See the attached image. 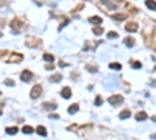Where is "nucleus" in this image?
Here are the masks:
<instances>
[{
    "mask_svg": "<svg viewBox=\"0 0 156 140\" xmlns=\"http://www.w3.org/2000/svg\"><path fill=\"white\" fill-rule=\"evenodd\" d=\"M102 103H103L102 97H97V98H95V106H102Z\"/></svg>",
    "mask_w": 156,
    "mask_h": 140,
    "instance_id": "b1692460",
    "label": "nucleus"
},
{
    "mask_svg": "<svg viewBox=\"0 0 156 140\" xmlns=\"http://www.w3.org/2000/svg\"><path fill=\"white\" fill-rule=\"evenodd\" d=\"M152 137H153V139H156V134H153V136H152Z\"/></svg>",
    "mask_w": 156,
    "mask_h": 140,
    "instance_id": "cd10ccee",
    "label": "nucleus"
},
{
    "mask_svg": "<svg viewBox=\"0 0 156 140\" xmlns=\"http://www.w3.org/2000/svg\"><path fill=\"white\" fill-rule=\"evenodd\" d=\"M44 59H45L47 62H53V61H55L53 54H50V53H45V54H44Z\"/></svg>",
    "mask_w": 156,
    "mask_h": 140,
    "instance_id": "6ab92c4d",
    "label": "nucleus"
},
{
    "mask_svg": "<svg viewBox=\"0 0 156 140\" xmlns=\"http://www.w3.org/2000/svg\"><path fill=\"white\" fill-rule=\"evenodd\" d=\"M125 45L126 47H133L134 45V39L133 37H125Z\"/></svg>",
    "mask_w": 156,
    "mask_h": 140,
    "instance_id": "f3484780",
    "label": "nucleus"
},
{
    "mask_svg": "<svg viewBox=\"0 0 156 140\" xmlns=\"http://www.w3.org/2000/svg\"><path fill=\"white\" fill-rule=\"evenodd\" d=\"M41 93H42V87H41L39 84H36L35 87L31 89V92H30V97H31L33 100H36V98H39Z\"/></svg>",
    "mask_w": 156,
    "mask_h": 140,
    "instance_id": "f257e3e1",
    "label": "nucleus"
},
{
    "mask_svg": "<svg viewBox=\"0 0 156 140\" xmlns=\"http://www.w3.org/2000/svg\"><path fill=\"white\" fill-rule=\"evenodd\" d=\"M125 17H126L125 14H120V16L119 14H114V19H117V20H122V19H125Z\"/></svg>",
    "mask_w": 156,
    "mask_h": 140,
    "instance_id": "393cba45",
    "label": "nucleus"
},
{
    "mask_svg": "<svg viewBox=\"0 0 156 140\" xmlns=\"http://www.w3.org/2000/svg\"><path fill=\"white\" fill-rule=\"evenodd\" d=\"M130 64H131V67H133V69H140V67H142V64H140L139 61H131Z\"/></svg>",
    "mask_w": 156,
    "mask_h": 140,
    "instance_id": "aec40b11",
    "label": "nucleus"
},
{
    "mask_svg": "<svg viewBox=\"0 0 156 140\" xmlns=\"http://www.w3.org/2000/svg\"><path fill=\"white\" fill-rule=\"evenodd\" d=\"M147 117H148V115H147L145 112H138V114H136V120H138V122H142V120H147Z\"/></svg>",
    "mask_w": 156,
    "mask_h": 140,
    "instance_id": "9b49d317",
    "label": "nucleus"
},
{
    "mask_svg": "<svg viewBox=\"0 0 156 140\" xmlns=\"http://www.w3.org/2000/svg\"><path fill=\"white\" fill-rule=\"evenodd\" d=\"M0 115H2V112H0Z\"/></svg>",
    "mask_w": 156,
    "mask_h": 140,
    "instance_id": "7c9ffc66",
    "label": "nucleus"
},
{
    "mask_svg": "<svg viewBox=\"0 0 156 140\" xmlns=\"http://www.w3.org/2000/svg\"><path fill=\"white\" fill-rule=\"evenodd\" d=\"M130 115H131V112H130V111H126V109H125V111H122V112H120V115H119V117H120L122 120H125V118H128V117H130Z\"/></svg>",
    "mask_w": 156,
    "mask_h": 140,
    "instance_id": "2eb2a0df",
    "label": "nucleus"
},
{
    "mask_svg": "<svg viewBox=\"0 0 156 140\" xmlns=\"http://www.w3.org/2000/svg\"><path fill=\"white\" fill-rule=\"evenodd\" d=\"M89 22H91V23H95V25H100V23H102V17L92 16V17H89Z\"/></svg>",
    "mask_w": 156,
    "mask_h": 140,
    "instance_id": "1a4fd4ad",
    "label": "nucleus"
},
{
    "mask_svg": "<svg viewBox=\"0 0 156 140\" xmlns=\"http://www.w3.org/2000/svg\"><path fill=\"white\" fill-rule=\"evenodd\" d=\"M36 132H37L39 136H42V137H45V136H47V129H45L44 126H37V129H36Z\"/></svg>",
    "mask_w": 156,
    "mask_h": 140,
    "instance_id": "9d476101",
    "label": "nucleus"
},
{
    "mask_svg": "<svg viewBox=\"0 0 156 140\" xmlns=\"http://www.w3.org/2000/svg\"><path fill=\"white\" fill-rule=\"evenodd\" d=\"M5 84L6 86H14V81L13 79H5Z\"/></svg>",
    "mask_w": 156,
    "mask_h": 140,
    "instance_id": "a878e982",
    "label": "nucleus"
},
{
    "mask_svg": "<svg viewBox=\"0 0 156 140\" xmlns=\"http://www.w3.org/2000/svg\"><path fill=\"white\" fill-rule=\"evenodd\" d=\"M20 78H22V81H25V83H28L31 78H33V73L30 72V70H23L22 73H20Z\"/></svg>",
    "mask_w": 156,
    "mask_h": 140,
    "instance_id": "7ed1b4c3",
    "label": "nucleus"
},
{
    "mask_svg": "<svg viewBox=\"0 0 156 140\" xmlns=\"http://www.w3.org/2000/svg\"><path fill=\"white\" fill-rule=\"evenodd\" d=\"M145 5H147V8H148V9L156 11V2H155V0H147V2H145Z\"/></svg>",
    "mask_w": 156,
    "mask_h": 140,
    "instance_id": "6e6552de",
    "label": "nucleus"
},
{
    "mask_svg": "<svg viewBox=\"0 0 156 140\" xmlns=\"http://www.w3.org/2000/svg\"><path fill=\"white\" fill-rule=\"evenodd\" d=\"M61 95H63V98H70V97H72V90H70L69 87H63Z\"/></svg>",
    "mask_w": 156,
    "mask_h": 140,
    "instance_id": "0eeeda50",
    "label": "nucleus"
},
{
    "mask_svg": "<svg viewBox=\"0 0 156 140\" xmlns=\"http://www.w3.org/2000/svg\"><path fill=\"white\" fill-rule=\"evenodd\" d=\"M44 109H47V111L56 109V103H44Z\"/></svg>",
    "mask_w": 156,
    "mask_h": 140,
    "instance_id": "dca6fc26",
    "label": "nucleus"
},
{
    "mask_svg": "<svg viewBox=\"0 0 156 140\" xmlns=\"http://www.w3.org/2000/svg\"><path fill=\"white\" fill-rule=\"evenodd\" d=\"M108 101H109L112 106L122 104V103H123V97H122V95H112V97H109V100H108Z\"/></svg>",
    "mask_w": 156,
    "mask_h": 140,
    "instance_id": "f03ea898",
    "label": "nucleus"
},
{
    "mask_svg": "<svg viewBox=\"0 0 156 140\" xmlns=\"http://www.w3.org/2000/svg\"><path fill=\"white\" fill-rule=\"evenodd\" d=\"M155 70H156V66H155Z\"/></svg>",
    "mask_w": 156,
    "mask_h": 140,
    "instance_id": "c756f323",
    "label": "nucleus"
},
{
    "mask_svg": "<svg viewBox=\"0 0 156 140\" xmlns=\"http://www.w3.org/2000/svg\"><path fill=\"white\" fill-rule=\"evenodd\" d=\"M0 37H2V33H0Z\"/></svg>",
    "mask_w": 156,
    "mask_h": 140,
    "instance_id": "c85d7f7f",
    "label": "nucleus"
},
{
    "mask_svg": "<svg viewBox=\"0 0 156 140\" xmlns=\"http://www.w3.org/2000/svg\"><path fill=\"white\" fill-rule=\"evenodd\" d=\"M19 131V128H16V126H11V128H6V134L8 136H14L16 132Z\"/></svg>",
    "mask_w": 156,
    "mask_h": 140,
    "instance_id": "f8f14e48",
    "label": "nucleus"
},
{
    "mask_svg": "<svg viewBox=\"0 0 156 140\" xmlns=\"http://www.w3.org/2000/svg\"><path fill=\"white\" fill-rule=\"evenodd\" d=\"M152 120H153V122H156V115H155V117H153V118H152Z\"/></svg>",
    "mask_w": 156,
    "mask_h": 140,
    "instance_id": "bb28decb",
    "label": "nucleus"
},
{
    "mask_svg": "<svg viewBox=\"0 0 156 140\" xmlns=\"http://www.w3.org/2000/svg\"><path fill=\"white\" fill-rule=\"evenodd\" d=\"M108 37H109V39H114V37H119V34H117L116 31H109V33H108Z\"/></svg>",
    "mask_w": 156,
    "mask_h": 140,
    "instance_id": "5701e85b",
    "label": "nucleus"
},
{
    "mask_svg": "<svg viewBox=\"0 0 156 140\" xmlns=\"http://www.w3.org/2000/svg\"><path fill=\"white\" fill-rule=\"evenodd\" d=\"M109 67H111V69H114V70H120L122 69V66L119 64V62H111V64H109Z\"/></svg>",
    "mask_w": 156,
    "mask_h": 140,
    "instance_id": "412c9836",
    "label": "nucleus"
},
{
    "mask_svg": "<svg viewBox=\"0 0 156 140\" xmlns=\"http://www.w3.org/2000/svg\"><path fill=\"white\" fill-rule=\"evenodd\" d=\"M102 33H103V28H102V27H95V28H94V34L95 36H100Z\"/></svg>",
    "mask_w": 156,
    "mask_h": 140,
    "instance_id": "4be33fe9",
    "label": "nucleus"
},
{
    "mask_svg": "<svg viewBox=\"0 0 156 140\" xmlns=\"http://www.w3.org/2000/svg\"><path fill=\"white\" fill-rule=\"evenodd\" d=\"M125 30H126V31H130V33H134V31H138V25H136L134 22H130V23H126Z\"/></svg>",
    "mask_w": 156,
    "mask_h": 140,
    "instance_id": "39448f33",
    "label": "nucleus"
},
{
    "mask_svg": "<svg viewBox=\"0 0 156 140\" xmlns=\"http://www.w3.org/2000/svg\"><path fill=\"white\" fill-rule=\"evenodd\" d=\"M0 93H2V92H0Z\"/></svg>",
    "mask_w": 156,
    "mask_h": 140,
    "instance_id": "2f4dec72",
    "label": "nucleus"
},
{
    "mask_svg": "<svg viewBox=\"0 0 156 140\" xmlns=\"http://www.w3.org/2000/svg\"><path fill=\"white\" fill-rule=\"evenodd\" d=\"M39 39H36V37H28V41H27V45L28 47H36V45H39Z\"/></svg>",
    "mask_w": 156,
    "mask_h": 140,
    "instance_id": "423d86ee",
    "label": "nucleus"
},
{
    "mask_svg": "<svg viewBox=\"0 0 156 140\" xmlns=\"http://www.w3.org/2000/svg\"><path fill=\"white\" fill-rule=\"evenodd\" d=\"M22 132L23 134H33V128L31 126H23L22 128Z\"/></svg>",
    "mask_w": 156,
    "mask_h": 140,
    "instance_id": "a211bd4d",
    "label": "nucleus"
},
{
    "mask_svg": "<svg viewBox=\"0 0 156 140\" xmlns=\"http://www.w3.org/2000/svg\"><path fill=\"white\" fill-rule=\"evenodd\" d=\"M78 109H80V106H78V104H72L67 111H69V114H77V112H78Z\"/></svg>",
    "mask_w": 156,
    "mask_h": 140,
    "instance_id": "4468645a",
    "label": "nucleus"
},
{
    "mask_svg": "<svg viewBox=\"0 0 156 140\" xmlns=\"http://www.w3.org/2000/svg\"><path fill=\"white\" fill-rule=\"evenodd\" d=\"M11 27H13L14 31H19V30H22V22H20L19 19H14V20L11 22Z\"/></svg>",
    "mask_w": 156,
    "mask_h": 140,
    "instance_id": "20e7f679",
    "label": "nucleus"
},
{
    "mask_svg": "<svg viewBox=\"0 0 156 140\" xmlns=\"http://www.w3.org/2000/svg\"><path fill=\"white\" fill-rule=\"evenodd\" d=\"M61 79H63V75H59V73H56V75L50 76V81H52V83H59Z\"/></svg>",
    "mask_w": 156,
    "mask_h": 140,
    "instance_id": "ddd939ff",
    "label": "nucleus"
}]
</instances>
